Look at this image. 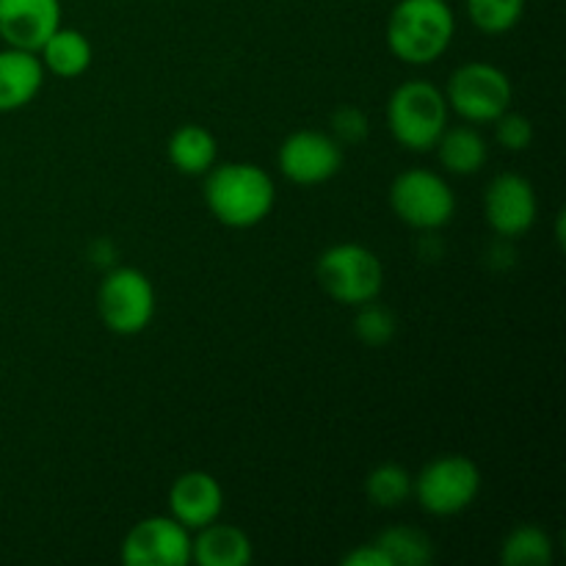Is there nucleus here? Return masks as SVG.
<instances>
[{
  "label": "nucleus",
  "mask_w": 566,
  "mask_h": 566,
  "mask_svg": "<svg viewBox=\"0 0 566 566\" xmlns=\"http://www.w3.org/2000/svg\"><path fill=\"white\" fill-rule=\"evenodd\" d=\"M205 205L216 221L235 230L269 219L276 202V186L265 169L254 164H221L205 175Z\"/></svg>",
  "instance_id": "nucleus-1"
},
{
  "label": "nucleus",
  "mask_w": 566,
  "mask_h": 566,
  "mask_svg": "<svg viewBox=\"0 0 566 566\" xmlns=\"http://www.w3.org/2000/svg\"><path fill=\"white\" fill-rule=\"evenodd\" d=\"M457 17L448 0H398L387 20V48L403 64H434L453 42Z\"/></svg>",
  "instance_id": "nucleus-2"
},
{
  "label": "nucleus",
  "mask_w": 566,
  "mask_h": 566,
  "mask_svg": "<svg viewBox=\"0 0 566 566\" xmlns=\"http://www.w3.org/2000/svg\"><path fill=\"white\" fill-rule=\"evenodd\" d=\"M448 99L434 83L407 81L390 94L387 127L403 149L429 153L448 127Z\"/></svg>",
  "instance_id": "nucleus-3"
},
{
  "label": "nucleus",
  "mask_w": 566,
  "mask_h": 566,
  "mask_svg": "<svg viewBox=\"0 0 566 566\" xmlns=\"http://www.w3.org/2000/svg\"><path fill=\"white\" fill-rule=\"evenodd\" d=\"M315 280L324 287L326 296L335 298L337 304L359 307V304L379 298L381 287H385V265L368 247L337 243L318 258Z\"/></svg>",
  "instance_id": "nucleus-4"
},
{
  "label": "nucleus",
  "mask_w": 566,
  "mask_h": 566,
  "mask_svg": "<svg viewBox=\"0 0 566 566\" xmlns=\"http://www.w3.org/2000/svg\"><path fill=\"white\" fill-rule=\"evenodd\" d=\"M412 492L423 512L434 514V517H453L473 506V501L479 497L481 470L470 457L446 453L420 470Z\"/></svg>",
  "instance_id": "nucleus-5"
},
{
  "label": "nucleus",
  "mask_w": 566,
  "mask_h": 566,
  "mask_svg": "<svg viewBox=\"0 0 566 566\" xmlns=\"http://www.w3.org/2000/svg\"><path fill=\"white\" fill-rule=\"evenodd\" d=\"M442 94L448 99V108L457 111L464 122L490 125L497 116L506 114L514 88L501 66L486 64V61H470L453 72Z\"/></svg>",
  "instance_id": "nucleus-6"
},
{
  "label": "nucleus",
  "mask_w": 566,
  "mask_h": 566,
  "mask_svg": "<svg viewBox=\"0 0 566 566\" xmlns=\"http://www.w3.org/2000/svg\"><path fill=\"white\" fill-rule=\"evenodd\" d=\"M390 208L415 230H442L457 213V197L446 177L429 169H407L392 180Z\"/></svg>",
  "instance_id": "nucleus-7"
},
{
  "label": "nucleus",
  "mask_w": 566,
  "mask_h": 566,
  "mask_svg": "<svg viewBox=\"0 0 566 566\" xmlns=\"http://www.w3.org/2000/svg\"><path fill=\"white\" fill-rule=\"evenodd\" d=\"M97 313L116 335H138L153 324L155 287L144 271L122 265L103 280L97 293Z\"/></svg>",
  "instance_id": "nucleus-8"
},
{
  "label": "nucleus",
  "mask_w": 566,
  "mask_h": 566,
  "mask_svg": "<svg viewBox=\"0 0 566 566\" xmlns=\"http://www.w3.org/2000/svg\"><path fill=\"white\" fill-rule=\"evenodd\" d=\"M122 562L130 566H186L191 562V531L175 517H147L127 531Z\"/></svg>",
  "instance_id": "nucleus-9"
},
{
  "label": "nucleus",
  "mask_w": 566,
  "mask_h": 566,
  "mask_svg": "<svg viewBox=\"0 0 566 566\" xmlns=\"http://www.w3.org/2000/svg\"><path fill=\"white\" fill-rule=\"evenodd\" d=\"M276 164L296 186H321L340 171L343 144L329 133L296 130L282 142Z\"/></svg>",
  "instance_id": "nucleus-10"
},
{
  "label": "nucleus",
  "mask_w": 566,
  "mask_h": 566,
  "mask_svg": "<svg viewBox=\"0 0 566 566\" xmlns=\"http://www.w3.org/2000/svg\"><path fill=\"white\" fill-rule=\"evenodd\" d=\"M484 213L501 238H520L534 227L539 202L528 177L503 171L486 186Z\"/></svg>",
  "instance_id": "nucleus-11"
},
{
  "label": "nucleus",
  "mask_w": 566,
  "mask_h": 566,
  "mask_svg": "<svg viewBox=\"0 0 566 566\" xmlns=\"http://www.w3.org/2000/svg\"><path fill=\"white\" fill-rule=\"evenodd\" d=\"M61 28V0H0V39L6 48L39 53Z\"/></svg>",
  "instance_id": "nucleus-12"
},
{
  "label": "nucleus",
  "mask_w": 566,
  "mask_h": 566,
  "mask_svg": "<svg viewBox=\"0 0 566 566\" xmlns=\"http://www.w3.org/2000/svg\"><path fill=\"white\" fill-rule=\"evenodd\" d=\"M221 509H224V492H221L219 481L205 470L182 473L171 484L169 512L188 531H199L216 523L221 517Z\"/></svg>",
  "instance_id": "nucleus-13"
},
{
  "label": "nucleus",
  "mask_w": 566,
  "mask_h": 566,
  "mask_svg": "<svg viewBox=\"0 0 566 566\" xmlns=\"http://www.w3.org/2000/svg\"><path fill=\"white\" fill-rule=\"evenodd\" d=\"M44 83V66L36 53L20 48L0 50V114L25 108Z\"/></svg>",
  "instance_id": "nucleus-14"
},
{
  "label": "nucleus",
  "mask_w": 566,
  "mask_h": 566,
  "mask_svg": "<svg viewBox=\"0 0 566 566\" xmlns=\"http://www.w3.org/2000/svg\"><path fill=\"white\" fill-rule=\"evenodd\" d=\"M191 558L199 566H247L252 562V542L238 525L210 523L191 539Z\"/></svg>",
  "instance_id": "nucleus-15"
},
{
  "label": "nucleus",
  "mask_w": 566,
  "mask_h": 566,
  "mask_svg": "<svg viewBox=\"0 0 566 566\" xmlns=\"http://www.w3.org/2000/svg\"><path fill=\"white\" fill-rule=\"evenodd\" d=\"M434 149L440 155L442 169L457 177L475 175V171L484 169L486 158H490V147H486L484 136L470 125L446 127L442 136L437 138Z\"/></svg>",
  "instance_id": "nucleus-16"
},
{
  "label": "nucleus",
  "mask_w": 566,
  "mask_h": 566,
  "mask_svg": "<svg viewBox=\"0 0 566 566\" xmlns=\"http://www.w3.org/2000/svg\"><path fill=\"white\" fill-rule=\"evenodd\" d=\"M166 153H169V160L180 175H208L216 166L219 142L208 127L182 125L171 133Z\"/></svg>",
  "instance_id": "nucleus-17"
},
{
  "label": "nucleus",
  "mask_w": 566,
  "mask_h": 566,
  "mask_svg": "<svg viewBox=\"0 0 566 566\" xmlns=\"http://www.w3.org/2000/svg\"><path fill=\"white\" fill-rule=\"evenodd\" d=\"M39 61L48 72L59 77H77L92 66L94 50L92 42L75 28H59L50 33L48 42L39 48Z\"/></svg>",
  "instance_id": "nucleus-18"
},
{
  "label": "nucleus",
  "mask_w": 566,
  "mask_h": 566,
  "mask_svg": "<svg viewBox=\"0 0 566 566\" xmlns=\"http://www.w3.org/2000/svg\"><path fill=\"white\" fill-rule=\"evenodd\" d=\"M501 562L506 566H551L553 539L536 525H517L501 547Z\"/></svg>",
  "instance_id": "nucleus-19"
},
{
  "label": "nucleus",
  "mask_w": 566,
  "mask_h": 566,
  "mask_svg": "<svg viewBox=\"0 0 566 566\" xmlns=\"http://www.w3.org/2000/svg\"><path fill=\"white\" fill-rule=\"evenodd\" d=\"M376 545L385 551L392 566H426L434 558V542L423 531L407 528V525L381 531Z\"/></svg>",
  "instance_id": "nucleus-20"
},
{
  "label": "nucleus",
  "mask_w": 566,
  "mask_h": 566,
  "mask_svg": "<svg viewBox=\"0 0 566 566\" xmlns=\"http://www.w3.org/2000/svg\"><path fill=\"white\" fill-rule=\"evenodd\" d=\"M412 484L415 479L409 475L407 468L387 462L379 464L376 470H370L368 481H365V492H368L374 506L398 509L412 497Z\"/></svg>",
  "instance_id": "nucleus-21"
},
{
  "label": "nucleus",
  "mask_w": 566,
  "mask_h": 566,
  "mask_svg": "<svg viewBox=\"0 0 566 566\" xmlns=\"http://www.w3.org/2000/svg\"><path fill=\"white\" fill-rule=\"evenodd\" d=\"M468 17L481 33L486 36H501L509 33L523 20L525 0H464Z\"/></svg>",
  "instance_id": "nucleus-22"
},
{
  "label": "nucleus",
  "mask_w": 566,
  "mask_h": 566,
  "mask_svg": "<svg viewBox=\"0 0 566 566\" xmlns=\"http://www.w3.org/2000/svg\"><path fill=\"white\" fill-rule=\"evenodd\" d=\"M354 329H357V337L365 343V346L379 348V346H387V343L396 337L398 324H396V315H392L385 304H379L374 298V302L359 304Z\"/></svg>",
  "instance_id": "nucleus-23"
},
{
  "label": "nucleus",
  "mask_w": 566,
  "mask_h": 566,
  "mask_svg": "<svg viewBox=\"0 0 566 566\" xmlns=\"http://www.w3.org/2000/svg\"><path fill=\"white\" fill-rule=\"evenodd\" d=\"M495 125L497 144L503 149H509V153H523V149H528L534 144V125H531L528 116L506 111V114L497 116Z\"/></svg>",
  "instance_id": "nucleus-24"
},
{
  "label": "nucleus",
  "mask_w": 566,
  "mask_h": 566,
  "mask_svg": "<svg viewBox=\"0 0 566 566\" xmlns=\"http://www.w3.org/2000/svg\"><path fill=\"white\" fill-rule=\"evenodd\" d=\"M332 130L340 144H357L368 136V122H365L363 111L340 108L332 116Z\"/></svg>",
  "instance_id": "nucleus-25"
},
{
  "label": "nucleus",
  "mask_w": 566,
  "mask_h": 566,
  "mask_svg": "<svg viewBox=\"0 0 566 566\" xmlns=\"http://www.w3.org/2000/svg\"><path fill=\"white\" fill-rule=\"evenodd\" d=\"M343 564L346 566H392L390 558L385 556L379 545H359L357 551H352L348 556H343Z\"/></svg>",
  "instance_id": "nucleus-26"
}]
</instances>
